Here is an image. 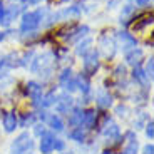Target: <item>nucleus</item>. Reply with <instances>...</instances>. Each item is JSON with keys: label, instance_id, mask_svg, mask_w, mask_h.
Here are the masks:
<instances>
[{"label": "nucleus", "instance_id": "nucleus-1", "mask_svg": "<svg viewBox=\"0 0 154 154\" xmlns=\"http://www.w3.org/2000/svg\"><path fill=\"white\" fill-rule=\"evenodd\" d=\"M42 10H35V12H27L23 14L22 22H20V30L22 32H32L40 25V20H42Z\"/></svg>", "mask_w": 154, "mask_h": 154}, {"label": "nucleus", "instance_id": "nucleus-2", "mask_svg": "<svg viewBox=\"0 0 154 154\" xmlns=\"http://www.w3.org/2000/svg\"><path fill=\"white\" fill-rule=\"evenodd\" d=\"M34 149V141L30 139L29 132H22L12 144V152L14 154H30Z\"/></svg>", "mask_w": 154, "mask_h": 154}, {"label": "nucleus", "instance_id": "nucleus-3", "mask_svg": "<svg viewBox=\"0 0 154 154\" xmlns=\"http://www.w3.org/2000/svg\"><path fill=\"white\" fill-rule=\"evenodd\" d=\"M97 67H99L97 52L96 50H89L87 54H85V59H84V70L87 74H92V72H96Z\"/></svg>", "mask_w": 154, "mask_h": 154}, {"label": "nucleus", "instance_id": "nucleus-4", "mask_svg": "<svg viewBox=\"0 0 154 154\" xmlns=\"http://www.w3.org/2000/svg\"><path fill=\"white\" fill-rule=\"evenodd\" d=\"M54 143H55V137L49 132H44L42 134V141H40V151L44 154H49L50 151H54Z\"/></svg>", "mask_w": 154, "mask_h": 154}, {"label": "nucleus", "instance_id": "nucleus-5", "mask_svg": "<svg viewBox=\"0 0 154 154\" xmlns=\"http://www.w3.org/2000/svg\"><path fill=\"white\" fill-rule=\"evenodd\" d=\"M143 55H144V52L141 49L132 47V49L126 54V60H127V64H131V66H137L139 62H141V59H143Z\"/></svg>", "mask_w": 154, "mask_h": 154}, {"label": "nucleus", "instance_id": "nucleus-6", "mask_svg": "<svg viewBox=\"0 0 154 154\" xmlns=\"http://www.w3.org/2000/svg\"><path fill=\"white\" fill-rule=\"evenodd\" d=\"M4 127H5V131H7V132L15 131V127H17V116L12 114V112L5 114L4 116Z\"/></svg>", "mask_w": 154, "mask_h": 154}, {"label": "nucleus", "instance_id": "nucleus-7", "mask_svg": "<svg viewBox=\"0 0 154 154\" xmlns=\"http://www.w3.org/2000/svg\"><path fill=\"white\" fill-rule=\"evenodd\" d=\"M104 136L109 139H116V137H119V127H117V124H114L112 121H109L107 126L104 127Z\"/></svg>", "mask_w": 154, "mask_h": 154}, {"label": "nucleus", "instance_id": "nucleus-8", "mask_svg": "<svg viewBox=\"0 0 154 154\" xmlns=\"http://www.w3.org/2000/svg\"><path fill=\"white\" fill-rule=\"evenodd\" d=\"M19 14H20V5H10V7L4 12V20H2V22H12Z\"/></svg>", "mask_w": 154, "mask_h": 154}, {"label": "nucleus", "instance_id": "nucleus-9", "mask_svg": "<svg viewBox=\"0 0 154 154\" xmlns=\"http://www.w3.org/2000/svg\"><path fill=\"white\" fill-rule=\"evenodd\" d=\"M119 40L122 44L124 49H129V47H136V38L131 34H126V32H121L119 34Z\"/></svg>", "mask_w": 154, "mask_h": 154}, {"label": "nucleus", "instance_id": "nucleus-10", "mask_svg": "<svg viewBox=\"0 0 154 154\" xmlns=\"http://www.w3.org/2000/svg\"><path fill=\"white\" fill-rule=\"evenodd\" d=\"M72 107V99L67 96H62L60 100H57V111L59 112H69V109Z\"/></svg>", "mask_w": 154, "mask_h": 154}, {"label": "nucleus", "instance_id": "nucleus-11", "mask_svg": "<svg viewBox=\"0 0 154 154\" xmlns=\"http://www.w3.org/2000/svg\"><path fill=\"white\" fill-rule=\"evenodd\" d=\"M27 94L30 97H34V99H38L40 94H42V89H40V85H38L37 82H29L27 84Z\"/></svg>", "mask_w": 154, "mask_h": 154}, {"label": "nucleus", "instance_id": "nucleus-12", "mask_svg": "<svg viewBox=\"0 0 154 154\" xmlns=\"http://www.w3.org/2000/svg\"><path fill=\"white\" fill-rule=\"evenodd\" d=\"M91 44H92V38H85L84 42H79V44H77L75 52H77L79 55H82V54L85 55V54L89 52V50H91V49H89V45H91Z\"/></svg>", "mask_w": 154, "mask_h": 154}, {"label": "nucleus", "instance_id": "nucleus-13", "mask_svg": "<svg viewBox=\"0 0 154 154\" xmlns=\"http://www.w3.org/2000/svg\"><path fill=\"white\" fill-rule=\"evenodd\" d=\"M49 124H50L52 129H55V131H62V129H64V122H62V119L59 117V116H50Z\"/></svg>", "mask_w": 154, "mask_h": 154}, {"label": "nucleus", "instance_id": "nucleus-14", "mask_svg": "<svg viewBox=\"0 0 154 154\" xmlns=\"http://www.w3.org/2000/svg\"><path fill=\"white\" fill-rule=\"evenodd\" d=\"M97 102H99L100 107H109V106L112 104V99H111V96H109V94L100 92L99 96H97Z\"/></svg>", "mask_w": 154, "mask_h": 154}, {"label": "nucleus", "instance_id": "nucleus-15", "mask_svg": "<svg viewBox=\"0 0 154 154\" xmlns=\"http://www.w3.org/2000/svg\"><path fill=\"white\" fill-rule=\"evenodd\" d=\"M94 121H96V112H94V111H89V112H85V114H84L82 122H84L87 127H92L94 126Z\"/></svg>", "mask_w": 154, "mask_h": 154}, {"label": "nucleus", "instance_id": "nucleus-16", "mask_svg": "<svg viewBox=\"0 0 154 154\" xmlns=\"http://www.w3.org/2000/svg\"><path fill=\"white\" fill-rule=\"evenodd\" d=\"M82 119H84V114H82L81 111H75L72 116H70L69 124H72V126H77V124H82Z\"/></svg>", "mask_w": 154, "mask_h": 154}, {"label": "nucleus", "instance_id": "nucleus-17", "mask_svg": "<svg viewBox=\"0 0 154 154\" xmlns=\"http://www.w3.org/2000/svg\"><path fill=\"white\" fill-rule=\"evenodd\" d=\"M10 62H8V59H0V77H4L5 74H7V70L10 69Z\"/></svg>", "mask_w": 154, "mask_h": 154}, {"label": "nucleus", "instance_id": "nucleus-18", "mask_svg": "<svg viewBox=\"0 0 154 154\" xmlns=\"http://www.w3.org/2000/svg\"><path fill=\"white\" fill-rule=\"evenodd\" d=\"M132 74H134V79H137V81H141V82L146 81V74H144V70L139 69V67H136L134 72H132Z\"/></svg>", "mask_w": 154, "mask_h": 154}, {"label": "nucleus", "instance_id": "nucleus-19", "mask_svg": "<svg viewBox=\"0 0 154 154\" xmlns=\"http://www.w3.org/2000/svg\"><path fill=\"white\" fill-rule=\"evenodd\" d=\"M70 137L75 139V141H79V143H81L82 139H84V131H82V129H75V131L70 132Z\"/></svg>", "mask_w": 154, "mask_h": 154}, {"label": "nucleus", "instance_id": "nucleus-20", "mask_svg": "<svg viewBox=\"0 0 154 154\" xmlns=\"http://www.w3.org/2000/svg\"><path fill=\"white\" fill-rule=\"evenodd\" d=\"M70 74H72V70H70V69L64 70V72H62V75H60V82H64V84H66L69 79H72V75H70Z\"/></svg>", "mask_w": 154, "mask_h": 154}, {"label": "nucleus", "instance_id": "nucleus-21", "mask_svg": "<svg viewBox=\"0 0 154 154\" xmlns=\"http://www.w3.org/2000/svg\"><path fill=\"white\" fill-rule=\"evenodd\" d=\"M54 100H55V96H54V94H49L47 97H44V102H42V106H44V107H47V106L54 104Z\"/></svg>", "mask_w": 154, "mask_h": 154}, {"label": "nucleus", "instance_id": "nucleus-22", "mask_svg": "<svg viewBox=\"0 0 154 154\" xmlns=\"http://www.w3.org/2000/svg\"><path fill=\"white\" fill-rule=\"evenodd\" d=\"M146 77H152V59H149V62H147L146 66Z\"/></svg>", "mask_w": 154, "mask_h": 154}, {"label": "nucleus", "instance_id": "nucleus-23", "mask_svg": "<svg viewBox=\"0 0 154 154\" xmlns=\"http://www.w3.org/2000/svg\"><path fill=\"white\" fill-rule=\"evenodd\" d=\"M54 149H57V151H62V149H64V143H62L60 139H55V143H54Z\"/></svg>", "mask_w": 154, "mask_h": 154}, {"label": "nucleus", "instance_id": "nucleus-24", "mask_svg": "<svg viewBox=\"0 0 154 154\" xmlns=\"http://www.w3.org/2000/svg\"><path fill=\"white\" fill-rule=\"evenodd\" d=\"M146 134L149 136V137H152V122H149L146 126Z\"/></svg>", "mask_w": 154, "mask_h": 154}, {"label": "nucleus", "instance_id": "nucleus-25", "mask_svg": "<svg viewBox=\"0 0 154 154\" xmlns=\"http://www.w3.org/2000/svg\"><path fill=\"white\" fill-rule=\"evenodd\" d=\"M152 151H154L152 144H147V146L144 147V154H152Z\"/></svg>", "mask_w": 154, "mask_h": 154}, {"label": "nucleus", "instance_id": "nucleus-26", "mask_svg": "<svg viewBox=\"0 0 154 154\" xmlns=\"http://www.w3.org/2000/svg\"><path fill=\"white\" fill-rule=\"evenodd\" d=\"M4 12H5V8H4V4H2V0H0V22L4 20Z\"/></svg>", "mask_w": 154, "mask_h": 154}, {"label": "nucleus", "instance_id": "nucleus-27", "mask_svg": "<svg viewBox=\"0 0 154 154\" xmlns=\"http://www.w3.org/2000/svg\"><path fill=\"white\" fill-rule=\"evenodd\" d=\"M35 134H44V126H35Z\"/></svg>", "mask_w": 154, "mask_h": 154}, {"label": "nucleus", "instance_id": "nucleus-28", "mask_svg": "<svg viewBox=\"0 0 154 154\" xmlns=\"http://www.w3.org/2000/svg\"><path fill=\"white\" fill-rule=\"evenodd\" d=\"M151 0H136V4L137 5H146V4H149Z\"/></svg>", "mask_w": 154, "mask_h": 154}, {"label": "nucleus", "instance_id": "nucleus-29", "mask_svg": "<svg viewBox=\"0 0 154 154\" xmlns=\"http://www.w3.org/2000/svg\"><path fill=\"white\" fill-rule=\"evenodd\" d=\"M29 4H38V2H40V0H27Z\"/></svg>", "mask_w": 154, "mask_h": 154}, {"label": "nucleus", "instance_id": "nucleus-30", "mask_svg": "<svg viewBox=\"0 0 154 154\" xmlns=\"http://www.w3.org/2000/svg\"><path fill=\"white\" fill-rule=\"evenodd\" d=\"M2 38H4V34H2V32H0V40H2Z\"/></svg>", "mask_w": 154, "mask_h": 154}, {"label": "nucleus", "instance_id": "nucleus-31", "mask_svg": "<svg viewBox=\"0 0 154 154\" xmlns=\"http://www.w3.org/2000/svg\"><path fill=\"white\" fill-rule=\"evenodd\" d=\"M104 154H109V152H104Z\"/></svg>", "mask_w": 154, "mask_h": 154}]
</instances>
